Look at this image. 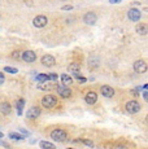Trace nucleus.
I'll list each match as a JSON object with an SVG mask.
<instances>
[{
  "instance_id": "1",
  "label": "nucleus",
  "mask_w": 148,
  "mask_h": 149,
  "mask_svg": "<svg viewBox=\"0 0 148 149\" xmlns=\"http://www.w3.org/2000/svg\"><path fill=\"white\" fill-rule=\"evenodd\" d=\"M42 105L47 109H52L57 105V97L53 95H45L42 99Z\"/></svg>"
},
{
  "instance_id": "2",
  "label": "nucleus",
  "mask_w": 148,
  "mask_h": 149,
  "mask_svg": "<svg viewBox=\"0 0 148 149\" xmlns=\"http://www.w3.org/2000/svg\"><path fill=\"white\" fill-rule=\"evenodd\" d=\"M51 137H52L55 141H65L68 135L64 130H53L52 132H51Z\"/></svg>"
},
{
  "instance_id": "3",
  "label": "nucleus",
  "mask_w": 148,
  "mask_h": 149,
  "mask_svg": "<svg viewBox=\"0 0 148 149\" xmlns=\"http://www.w3.org/2000/svg\"><path fill=\"white\" fill-rule=\"evenodd\" d=\"M139 110H140V104L138 101H135V100H131V101H129L126 104V111H129L130 114H135Z\"/></svg>"
},
{
  "instance_id": "4",
  "label": "nucleus",
  "mask_w": 148,
  "mask_h": 149,
  "mask_svg": "<svg viewBox=\"0 0 148 149\" xmlns=\"http://www.w3.org/2000/svg\"><path fill=\"white\" fill-rule=\"evenodd\" d=\"M134 70L135 73H139V74H143L147 71V64L144 60H138V61L134 62Z\"/></svg>"
},
{
  "instance_id": "5",
  "label": "nucleus",
  "mask_w": 148,
  "mask_h": 149,
  "mask_svg": "<svg viewBox=\"0 0 148 149\" xmlns=\"http://www.w3.org/2000/svg\"><path fill=\"white\" fill-rule=\"evenodd\" d=\"M56 90H57V93L61 97H64V99H68V97H70L72 96V90H70L69 87H68V86H59L57 88H56Z\"/></svg>"
},
{
  "instance_id": "6",
  "label": "nucleus",
  "mask_w": 148,
  "mask_h": 149,
  "mask_svg": "<svg viewBox=\"0 0 148 149\" xmlns=\"http://www.w3.org/2000/svg\"><path fill=\"white\" fill-rule=\"evenodd\" d=\"M42 64L47 68H52L53 65L56 64V60H55V57L51 56V54H44V56L42 57Z\"/></svg>"
},
{
  "instance_id": "7",
  "label": "nucleus",
  "mask_w": 148,
  "mask_h": 149,
  "mask_svg": "<svg viewBox=\"0 0 148 149\" xmlns=\"http://www.w3.org/2000/svg\"><path fill=\"white\" fill-rule=\"evenodd\" d=\"M21 58L26 62H34L36 60V54L33 51H25L24 53L21 54Z\"/></svg>"
},
{
  "instance_id": "8",
  "label": "nucleus",
  "mask_w": 148,
  "mask_h": 149,
  "mask_svg": "<svg viewBox=\"0 0 148 149\" xmlns=\"http://www.w3.org/2000/svg\"><path fill=\"white\" fill-rule=\"evenodd\" d=\"M47 17L45 16H36L35 18H34V21H33V24H34V26L35 27H44L45 25H47Z\"/></svg>"
},
{
  "instance_id": "9",
  "label": "nucleus",
  "mask_w": 148,
  "mask_h": 149,
  "mask_svg": "<svg viewBox=\"0 0 148 149\" xmlns=\"http://www.w3.org/2000/svg\"><path fill=\"white\" fill-rule=\"evenodd\" d=\"M39 114H40V109L38 107H31L29 110L26 111V117L29 119H35L39 117Z\"/></svg>"
},
{
  "instance_id": "10",
  "label": "nucleus",
  "mask_w": 148,
  "mask_h": 149,
  "mask_svg": "<svg viewBox=\"0 0 148 149\" xmlns=\"http://www.w3.org/2000/svg\"><path fill=\"white\" fill-rule=\"evenodd\" d=\"M96 19H98V17H96V14L94 12H89L84 14L83 17V21L86 22L87 25H95L96 24Z\"/></svg>"
},
{
  "instance_id": "11",
  "label": "nucleus",
  "mask_w": 148,
  "mask_h": 149,
  "mask_svg": "<svg viewBox=\"0 0 148 149\" xmlns=\"http://www.w3.org/2000/svg\"><path fill=\"white\" fill-rule=\"evenodd\" d=\"M100 91H101V95L104 97H113L114 96V90H113V87H110V86H101Z\"/></svg>"
},
{
  "instance_id": "12",
  "label": "nucleus",
  "mask_w": 148,
  "mask_h": 149,
  "mask_svg": "<svg viewBox=\"0 0 148 149\" xmlns=\"http://www.w3.org/2000/svg\"><path fill=\"white\" fill-rule=\"evenodd\" d=\"M127 16H129V18H130V21H139L140 19V12H139L138 9H135V8H133V9H130L129 10V13H127Z\"/></svg>"
},
{
  "instance_id": "13",
  "label": "nucleus",
  "mask_w": 148,
  "mask_h": 149,
  "mask_svg": "<svg viewBox=\"0 0 148 149\" xmlns=\"http://www.w3.org/2000/svg\"><path fill=\"white\" fill-rule=\"evenodd\" d=\"M96 101H98V95H96V92H92V91L87 92V95H86V102L87 104L92 105V104H95Z\"/></svg>"
},
{
  "instance_id": "14",
  "label": "nucleus",
  "mask_w": 148,
  "mask_h": 149,
  "mask_svg": "<svg viewBox=\"0 0 148 149\" xmlns=\"http://www.w3.org/2000/svg\"><path fill=\"white\" fill-rule=\"evenodd\" d=\"M135 29H136V33L140 34V35H147L148 33V26L146 24H139Z\"/></svg>"
},
{
  "instance_id": "15",
  "label": "nucleus",
  "mask_w": 148,
  "mask_h": 149,
  "mask_svg": "<svg viewBox=\"0 0 148 149\" xmlns=\"http://www.w3.org/2000/svg\"><path fill=\"white\" fill-rule=\"evenodd\" d=\"M0 111H1L3 114H5V116H8V114L12 111V107H10L8 102H3V104L0 105Z\"/></svg>"
},
{
  "instance_id": "16",
  "label": "nucleus",
  "mask_w": 148,
  "mask_h": 149,
  "mask_svg": "<svg viewBox=\"0 0 148 149\" xmlns=\"http://www.w3.org/2000/svg\"><path fill=\"white\" fill-rule=\"evenodd\" d=\"M61 82L64 86H70L73 83V79L70 75H68V74H62L61 75Z\"/></svg>"
},
{
  "instance_id": "17",
  "label": "nucleus",
  "mask_w": 148,
  "mask_h": 149,
  "mask_svg": "<svg viewBox=\"0 0 148 149\" xmlns=\"http://www.w3.org/2000/svg\"><path fill=\"white\" fill-rule=\"evenodd\" d=\"M68 70L70 71V73H79L81 71V66H79V64H75V62H73V64H70L69 66H68Z\"/></svg>"
},
{
  "instance_id": "18",
  "label": "nucleus",
  "mask_w": 148,
  "mask_h": 149,
  "mask_svg": "<svg viewBox=\"0 0 148 149\" xmlns=\"http://www.w3.org/2000/svg\"><path fill=\"white\" fill-rule=\"evenodd\" d=\"M25 107V100L20 99L18 101H17L16 104V108H17V113H18V116H22V109Z\"/></svg>"
},
{
  "instance_id": "19",
  "label": "nucleus",
  "mask_w": 148,
  "mask_h": 149,
  "mask_svg": "<svg viewBox=\"0 0 148 149\" xmlns=\"http://www.w3.org/2000/svg\"><path fill=\"white\" fill-rule=\"evenodd\" d=\"M40 148L42 149H56V147L50 141H40Z\"/></svg>"
},
{
  "instance_id": "20",
  "label": "nucleus",
  "mask_w": 148,
  "mask_h": 149,
  "mask_svg": "<svg viewBox=\"0 0 148 149\" xmlns=\"http://www.w3.org/2000/svg\"><path fill=\"white\" fill-rule=\"evenodd\" d=\"M73 143H82V144H86V145H89V147H91V148L95 147V144H94L91 140H87V139H78V140H74Z\"/></svg>"
},
{
  "instance_id": "21",
  "label": "nucleus",
  "mask_w": 148,
  "mask_h": 149,
  "mask_svg": "<svg viewBox=\"0 0 148 149\" xmlns=\"http://www.w3.org/2000/svg\"><path fill=\"white\" fill-rule=\"evenodd\" d=\"M35 81H38L39 83H43V82H50L48 81V75L47 74H38L35 78Z\"/></svg>"
},
{
  "instance_id": "22",
  "label": "nucleus",
  "mask_w": 148,
  "mask_h": 149,
  "mask_svg": "<svg viewBox=\"0 0 148 149\" xmlns=\"http://www.w3.org/2000/svg\"><path fill=\"white\" fill-rule=\"evenodd\" d=\"M38 88H39V90H51V88H52V86L47 84V82H43V83H40V84L38 86Z\"/></svg>"
},
{
  "instance_id": "23",
  "label": "nucleus",
  "mask_w": 148,
  "mask_h": 149,
  "mask_svg": "<svg viewBox=\"0 0 148 149\" xmlns=\"http://www.w3.org/2000/svg\"><path fill=\"white\" fill-rule=\"evenodd\" d=\"M9 137H10V139H13V140H22V139H24V136L18 135L17 132H10L9 134Z\"/></svg>"
},
{
  "instance_id": "24",
  "label": "nucleus",
  "mask_w": 148,
  "mask_h": 149,
  "mask_svg": "<svg viewBox=\"0 0 148 149\" xmlns=\"http://www.w3.org/2000/svg\"><path fill=\"white\" fill-rule=\"evenodd\" d=\"M4 70L7 71V73H13V74H16L17 71H18L16 68H10V66H5V68H4Z\"/></svg>"
},
{
  "instance_id": "25",
  "label": "nucleus",
  "mask_w": 148,
  "mask_h": 149,
  "mask_svg": "<svg viewBox=\"0 0 148 149\" xmlns=\"http://www.w3.org/2000/svg\"><path fill=\"white\" fill-rule=\"evenodd\" d=\"M56 79H57V74H53V73L48 74V81H51V82H56Z\"/></svg>"
},
{
  "instance_id": "26",
  "label": "nucleus",
  "mask_w": 148,
  "mask_h": 149,
  "mask_svg": "<svg viewBox=\"0 0 148 149\" xmlns=\"http://www.w3.org/2000/svg\"><path fill=\"white\" fill-rule=\"evenodd\" d=\"M4 82H5V77H4V74L0 73V86H1Z\"/></svg>"
},
{
  "instance_id": "27",
  "label": "nucleus",
  "mask_w": 148,
  "mask_h": 149,
  "mask_svg": "<svg viewBox=\"0 0 148 149\" xmlns=\"http://www.w3.org/2000/svg\"><path fill=\"white\" fill-rule=\"evenodd\" d=\"M61 9L62 10H70V9H73V7H72V5H64Z\"/></svg>"
},
{
  "instance_id": "28",
  "label": "nucleus",
  "mask_w": 148,
  "mask_h": 149,
  "mask_svg": "<svg viewBox=\"0 0 148 149\" xmlns=\"http://www.w3.org/2000/svg\"><path fill=\"white\" fill-rule=\"evenodd\" d=\"M12 56H13V57H16V58H20V52H15V53H12Z\"/></svg>"
},
{
  "instance_id": "29",
  "label": "nucleus",
  "mask_w": 148,
  "mask_h": 149,
  "mask_svg": "<svg viewBox=\"0 0 148 149\" xmlns=\"http://www.w3.org/2000/svg\"><path fill=\"white\" fill-rule=\"evenodd\" d=\"M121 0H109V3L110 4H116V3H119Z\"/></svg>"
},
{
  "instance_id": "30",
  "label": "nucleus",
  "mask_w": 148,
  "mask_h": 149,
  "mask_svg": "<svg viewBox=\"0 0 148 149\" xmlns=\"http://www.w3.org/2000/svg\"><path fill=\"white\" fill-rule=\"evenodd\" d=\"M144 100H148V93H147V91H146V92H144Z\"/></svg>"
},
{
  "instance_id": "31",
  "label": "nucleus",
  "mask_w": 148,
  "mask_h": 149,
  "mask_svg": "<svg viewBox=\"0 0 148 149\" xmlns=\"http://www.w3.org/2000/svg\"><path fill=\"white\" fill-rule=\"evenodd\" d=\"M0 137H3V134L1 132H0Z\"/></svg>"
}]
</instances>
